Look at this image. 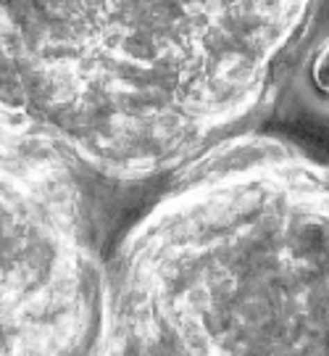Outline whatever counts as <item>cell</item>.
<instances>
[{"label": "cell", "mask_w": 329, "mask_h": 356, "mask_svg": "<svg viewBox=\"0 0 329 356\" xmlns=\"http://www.w3.org/2000/svg\"><path fill=\"white\" fill-rule=\"evenodd\" d=\"M329 0H0V101L87 179L177 177L251 129Z\"/></svg>", "instance_id": "6da1fadb"}, {"label": "cell", "mask_w": 329, "mask_h": 356, "mask_svg": "<svg viewBox=\"0 0 329 356\" xmlns=\"http://www.w3.org/2000/svg\"><path fill=\"white\" fill-rule=\"evenodd\" d=\"M87 356H329V164L245 135L106 259Z\"/></svg>", "instance_id": "7a4b0ae2"}, {"label": "cell", "mask_w": 329, "mask_h": 356, "mask_svg": "<svg viewBox=\"0 0 329 356\" xmlns=\"http://www.w3.org/2000/svg\"><path fill=\"white\" fill-rule=\"evenodd\" d=\"M103 267L87 177L0 101V356H87Z\"/></svg>", "instance_id": "3957f363"}, {"label": "cell", "mask_w": 329, "mask_h": 356, "mask_svg": "<svg viewBox=\"0 0 329 356\" xmlns=\"http://www.w3.org/2000/svg\"><path fill=\"white\" fill-rule=\"evenodd\" d=\"M327 72H329V42L324 45V51H319V56L314 58V79H317V76H321V74H327ZM319 88L329 90V76L319 82Z\"/></svg>", "instance_id": "277c9868"}]
</instances>
